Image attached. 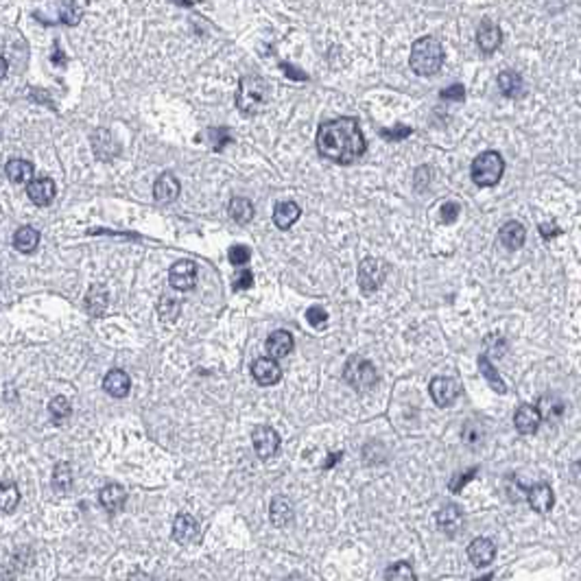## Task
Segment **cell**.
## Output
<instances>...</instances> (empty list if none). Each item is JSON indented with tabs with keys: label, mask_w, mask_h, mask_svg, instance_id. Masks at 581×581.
Wrapping results in <instances>:
<instances>
[{
	"label": "cell",
	"mask_w": 581,
	"mask_h": 581,
	"mask_svg": "<svg viewBox=\"0 0 581 581\" xmlns=\"http://www.w3.org/2000/svg\"><path fill=\"white\" fill-rule=\"evenodd\" d=\"M367 149L358 123L350 116H341L334 120H326L317 131V151L330 162L352 164Z\"/></svg>",
	"instance_id": "6da1fadb"
},
{
	"label": "cell",
	"mask_w": 581,
	"mask_h": 581,
	"mask_svg": "<svg viewBox=\"0 0 581 581\" xmlns=\"http://www.w3.org/2000/svg\"><path fill=\"white\" fill-rule=\"evenodd\" d=\"M236 105L245 116H254L265 112L269 105V86L263 77L247 74L240 79L236 92Z\"/></svg>",
	"instance_id": "7a4b0ae2"
},
{
	"label": "cell",
	"mask_w": 581,
	"mask_h": 581,
	"mask_svg": "<svg viewBox=\"0 0 581 581\" xmlns=\"http://www.w3.org/2000/svg\"><path fill=\"white\" fill-rule=\"evenodd\" d=\"M411 70L419 77H431L439 72L444 64V48L435 37H419L411 46Z\"/></svg>",
	"instance_id": "3957f363"
},
{
	"label": "cell",
	"mask_w": 581,
	"mask_h": 581,
	"mask_svg": "<svg viewBox=\"0 0 581 581\" xmlns=\"http://www.w3.org/2000/svg\"><path fill=\"white\" fill-rule=\"evenodd\" d=\"M503 173H505V162L498 151H483L481 155H476L472 162V169H470L472 182L478 188L496 186L500 182V177H503Z\"/></svg>",
	"instance_id": "277c9868"
},
{
	"label": "cell",
	"mask_w": 581,
	"mask_h": 581,
	"mask_svg": "<svg viewBox=\"0 0 581 581\" xmlns=\"http://www.w3.org/2000/svg\"><path fill=\"white\" fill-rule=\"evenodd\" d=\"M344 378L346 383L358 391H367L376 385L378 380V374H376V367L370 363L367 358H360V356H352L348 360V365L344 370Z\"/></svg>",
	"instance_id": "5b68a950"
},
{
	"label": "cell",
	"mask_w": 581,
	"mask_h": 581,
	"mask_svg": "<svg viewBox=\"0 0 581 581\" xmlns=\"http://www.w3.org/2000/svg\"><path fill=\"white\" fill-rule=\"evenodd\" d=\"M387 278V265L378 258H365L358 267V285L363 293H374Z\"/></svg>",
	"instance_id": "8992f818"
},
{
	"label": "cell",
	"mask_w": 581,
	"mask_h": 581,
	"mask_svg": "<svg viewBox=\"0 0 581 581\" xmlns=\"http://www.w3.org/2000/svg\"><path fill=\"white\" fill-rule=\"evenodd\" d=\"M252 442H254V450L260 459H271L275 457L278 448H280V435L271 429V426H265L260 424L252 431Z\"/></svg>",
	"instance_id": "52a82bcc"
},
{
	"label": "cell",
	"mask_w": 581,
	"mask_h": 581,
	"mask_svg": "<svg viewBox=\"0 0 581 581\" xmlns=\"http://www.w3.org/2000/svg\"><path fill=\"white\" fill-rule=\"evenodd\" d=\"M429 389H431V398L435 400L437 407H450L459 398V383L455 378H448V376L433 378Z\"/></svg>",
	"instance_id": "ba28073f"
},
{
	"label": "cell",
	"mask_w": 581,
	"mask_h": 581,
	"mask_svg": "<svg viewBox=\"0 0 581 581\" xmlns=\"http://www.w3.org/2000/svg\"><path fill=\"white\" fill-rule=\"evenodd\" d=\"M169 282L177 291H190L197 285V265L192 260H179L169 271Z\"/></svg>",
	"instance_id": "9c48e42d"
},
{
	"label": "cell",
	"mask_w": 581,
	"mask_h": 581,
	"mask_svg": "<svg viewBox=\"0 0 581 581\" xmlns=\"http://www.w3.org/2000/svg\"><path fill=\"white\" fill-rule=\"evenodd\" d=\"M252 376L256 378L258 385L269 387V385L280 383V378H282V367L278 365V360H273V358H269V356H263V358L254 360V365H252Z\"/></svg>",
	"instance_id": "30bf717a"
},
{
	"label": "cell",
	"mask_w": 581,
	"mask_h": 581,
	"mask_svg": "<svg viewBox=\"0 0 581 581\" xmlns=\"http://www.w3.org/2000/svg\"><path fill=\"white\" fill-rule=\"evenodd\" d=\"M199 537V523L190 514H179L173 523V540L177 544H192Z\"/></svg>",
	"instance_id": "8fae6325"
},
{
	"label": "cell",
	"mask_w": 581,
	"mask_h": 581,
	"mask_svg": "<svg viewBox=\"0 0 581 581\" xmlns=\"http://www.w3.org/2000/svg\"><path fill=\"white\" fill-rule=\"evenodd\" d=\"M468 557H470V562L478 568H483L488 564L494 562V557H496V547L492 540L488 537H474L470 547H468Z\"/></svg>",
	"instance_id": "7c38bea8"
},
{
	"label": "cell",
	"mask_w": 581,
	"mask_h": 581,
	"mask_svg": "<svg viewBox=\"0 0 581 581\" xmlns=\"http://www.w3.org/2000/svg\"><path fill=\"white\" fill-rule=\"evenodd\" d=\"M265 348H267L269 358H273V360H278V358H285V356H287V354H291V352H293V348H295L293 334H291V332H287V330H275V332H271V334H269Z\"/></svg>",
	"instance_id": "4fadbf2b"
},
{
	"label": "cell",
	"mask_w": 581,
	"mask_h": 581,
	"mask_svg": "<svg viewBox=\"0 0 581 581\" xmlns=\"http://www.w3.org/2000/svg\"><path fill=\"white\" fill-rule=\"evenodd\" d=\"M540 422H542L540 411H537V407H531V405L518 407V411L514 415V426H516L518 433H523V435H533L540 429Z\"/></svg>",
	"instance_id": "5bb4252c"
},
{
	"label": "cell",
	"mask_w": 581,
	"mask_h": 581,
	"mask_svg": "<svg viewBox=\"0 0 581 581\" xmlns=\"http://www.w3.org/2000/svg\"><path fill=\"white\" fill-rule=\"evenodd\" d=\"M476 42H478V48L483 53H494L500 44H503V33H500L498 25L490 22V20H483L478 27V33H476Z\"/></svg>",
	"instance_id": "9a60e30c"
},
{
	"label": "cell",
	"mask_w": 581,
	"mask_h": 581,
	"mask_svg": "<svg viewBox=\"0 0 581 581\" xmlns=\"http://www.w3.org/2000/svg\"><path fill=\"white\" fill-rule=\"evenodd\" d=\"M179 190H182V186H179L177 177H175L173 173L159 175L157 182H155V186H153L155 202H157V204H171V202H175V199L179 197Z\"/></svg>",
	"instance_id": "2e32d148"
},
{
	"label": "cell",
	"mask_w": 581,
	"mask_h": 581,
	"mask_svg": "<svg viewBox=\"0 0 581 581\" xmlns=\"http://www.w3.org/2000/svg\"><path fill=\"white\" fill-rule=\"evenodd\" d=\"M27 195H29V199H31L35 206H48L53 202V197H55L53 179H48V177L31 179L29 186H27Z\"/></svg>",
	"instance_id": "e0dca14e"
},
{
	"label": "cell",
	"mask_w": 581,
	"mask_h": 581,
	"mask_svg": "<svg viewBox=\"0 0 581 581\" xmlns=\"http://www.w3.org/2000/svg\"><path fill=\"white\" fill-rule=\"evenodd\" d=\"M527 494H529L527 500H529L531 509L537 511V514H549L555 505V494L547 483H540V485L531 488Z\"/></svg>",
	"instance_id": "ac0fdd59"
},
{
	"label": "cell",
	"mask_w": 581,
	"mask_h": 581,
	"mask_svg": "<svg viewBox=\"0 0 581 581\" xmlns=\"http://www.w3.org/2000/svg\"><path fill=\"white\" fill-rule=\"evenodd\" d=\"M103 389L112 398H125L129 393V389H131V380H129L127 372H123V370L107 372V376L103 378Z\"/></svg>",
	"instance_id": "d6986e66"
},
{
	"label": "cell",
	"mask_w": 581,
	"mask_h": 581,
	"mask_svg": "<svg viewBox=\"0 0 581 581\" xmlns=\"http://www.w3.org/2000/svg\"><path fill=\"white\" fill-rule=\"evenodd\" d=\"M98 500H101V505L110 511V514H116L125 507V500H127V494L123 490V485L118 483H110L105 485L101 492H98Z\"/></svg>",
	"instance_id": "ffe728a7"
},
{
	"label": "cell",
	"mask_w": 581,
	"mask_h": 581,
	"mask_svg": "<svg viewBox=\"0 0 581 581\" xmlns=\"http://www.w3.org/2000/svg\"><path fill=\"white\" fill-rule=\"evenodd\" d=\"M299 214H302V208L295 202H280L273 208V223L278 230H289L299 218Z\"/></svg>",
	"instance_id": "44dd1931"
},
{
	"label": "cell",
	"mask_w": 581,
	"mask_h": 581,
	"mask_svg": "<svg viewBox=\"0 0 581 581\" xmlns=\"http://www.w3.org/2000/svg\"><path fill=\"white\" fill-rule=\"evenodd\" d=\"M269 516H271V523L280 529H285L293 523V505L291 500L285 498V496H275L271 500V509H269Z\"/></svg>",
	"instance_id": "7402d4cb"
},
{
	"label": "cell",
	"mask_w": 581,
	"mask_h": 581,
	"mask_svg": "<svg viewBox=\"0 0 581 581\" xmlns=\"http://www.w3.org/2000/svg\"><path fill=\"white\" fill-rule=\"evenodd\" d=\"M462 520H464L462 507L455 505V503H448V505H444L442 509L437 511V525H439V529L446 531L448 535H452L459 529Z\"/></svg>",
	"instance_id": "603a6c76"
},
{
	"label": "cell",
	"mask_w": 581,
	"mask_h": 581,
	"mask_svg": "<svg viewBox=\"0 0 581 581\" xmlns=\"http://www.w3.org/2000/svg\"><path fill=\"white\" fill-rule=\"evenodd\" d=\"M525 228L520 226L518 221H507L503 228H500L498 232V238H500V243H503L507 249H520L525 245Z\"/></svg>",
	"instance_id": "cb8c5ba5"
},
{
	"label": "cell",
	"mask_w": 581,
	"mask_h": 581,
	"mask_svg": "<svg viewBox=\"0 0 581 581\" xmlns=\"http://www.w3.org/2000/svg\"><path fill=\"white\" fill-rule=\"evenodd\" d=\"M107 304H110V295H107V289L101 287V285H94L90 287L88 295H86V308L92 317H101L105 311H107Z\"/></svg>",
	"instance_id": "d4e9b609"
},
{
	"label": "cell",
	"mask_w": 581,
	"mask_h": 581,
	"mask_svg": "<svg viewBox=\"0 0 581 581\" xmlns=\"http://www.w3.org/2000/svg\"><path fill=\"white\" fill-rule=\"evenodd\" d=\"M92 149H94V153L101 157V159H112L118 153V145H116L114 136L110 131H105V129L94 131V136H92Z\"/></svg>",
	"instance_id": "484cf974"
},
{
	"label": "cell",
	"mask_w": 581,
	"mask_h": 581,
	"mask_svg": "<svg viewBox=\"0 0 581 581\" xmlns=\"http://www.w3.org/2000/svg\"><path fill=\"white\" fill-rule=\"evenodd\" d=\"M13 245H15L18 252H22V254L35 252V247L39 245V232L31 226H22L13 234Z\"/></svg>",
	"instance_id": "4316f807"
},
{
	"label": "cell",
	"mask_w": 581,
	"mask_h": 581,
	"mask_svg": "<svg viewBox=\"0 0 581 581\" xmlns=\"http://www.w3.org/2000/svg\"><path fill=\"white\" fill-rule=\"evenodd\" d=\"M498 88L507 98H520L523 96V77L514 70H505L498 74Z\"/></svg>",
	"instance_id": "83f0119b"
},
{
	"label": "cell",
	"mask_w": 581,
	"mask_h": 581,
	"mask_svg": "<svg viewBox=\"0 0 581 581\" xmlns=\"http://www.w3.org/2000/svg\"><path fill=\"white\" fill-rule=\"evenodd\" d=\"M11 184H27L33 179V164L27 159H11L5 169Z\"/></svg>",
	"instance_id": "f1b7e54d"
},
{
	"label": "cell",
	"mask_w": 581,
	"mask_h": 581,
	"mask_svg": "<svg viewBox=\"0 0 581 581\" xmlns=\"http://www.w3.org/2000/svg\"><path fill=\"white\" fill-rule=\"evenodd\" d=\"M230 216L234 218L236 223H240V226L249 223L252 218H254V206H252L249 199L234 197L232 202H230Z\"/></svg>",
	"instance_id": "f546056e"
},
{
	"label": "cell",
	"mask_w": 581,
	"mask_h": 581,
	"mask_svg": "<svg viewBox=\"0 0 581 581\" xmlns=\"http://www.w3.org/2000/svg\"><path fill=\"white\" fill-rule=\"evenodd\" d=\"M478 370H481V374L485 376L488 383L492 385V389H496L498 393H505V391H507V387H505V383H503V378H500V374H498V372L494 370V365L490 363L488 354H481V356H478Z\"/></svg>",
	"instance_id": "4dcf8cb0"
},
{
	"label": "cell",
	"mask_w": 581,
	"mask_h": 581,
	"mask_svg": "<svg viewBox=\"0 0 581 581\" xmlns=\"http://www.w3.org/2000/svg\"><path fill=\"white\" fill-rule=\"evenodd\" d=\"M566 405L559 400L557 396H544L542 400H540V417H547V419H555V417H562Z\"/></svg>",
	"instance_id": "1f68e13d"
},
{
	"label": "cell",
	"mask_w": 581,
	"mask_h": 581,
	"mask_svg": "<svg viewBox=\"0 0 581 581\" xmlns=\"http://www.w3.org/2000/svg\"><path fill=\"white\" fill-rule=\"evenodd\" d=\"M20 503V492L18 485H13L11 481L0 483V511H13Z\"/></svg>",
	"instance_id": "d6a6232c"
},
{
	"label": "cell",
	"mask_w": 581,
	"mask_h": 581,
	"mask_svg": "<svg viewBox=\"0 0 581 581\" xmlns=\"http://www.w3.org/2000/svg\"><path fill=\"white\" fill-rule=\"evenodd\" d=\"M48 413H51V417H53L55 424H62L64 419L72 413V407H70V403H68V398H64V396H55V398L51 400V405H48Z\"/></svg>",
	"instance_id": "836d02e7"
},
{
	"label": "cell",
	"mask_w": 581,
	"mask_h": 581,
	"mask_svg": "<svg viewBox=\"0 0 581 581\" xmlns=\"http://www.w3.org/2000/svg\"><path fill=\"white\" fill-rule=\"evenodd\" d=\"M53 485H55V490H59V492H66V490L72 485V470H70V466H68L66 462H62V464L55 466V472H53Z\"/></svg>",
	"instance_id": "e575fe53"
},
{
	"label": "cell",
	"mask_w": 581,
	"mask_h": 581,
	"mask_svg": "<svg viewBox=\"0 0 581 581\" xmlns=\"http://www.w3.org/2000/svg\"><path fill=\"white\" fill-rule=\"evenodd\" d=\"M385 577H387V581H417L411 564H407V562H398V564L389 566Z\"/></svg>",
	"instance_id": "d590c367"
},
{
	"label": "cell",
	"mask_w": 581,
	"mask_h": 581,
	"mask_svg": "<svg viewBox=\"0 0 581 581\" xmlns=\"http://www.w3.org/2000/svg\"><path fill=\"white\" fill-rule=\"evenodd\" d=\"M179 311H182V306H179V302L171 295H164L157 304V313H159V317L164 319V322H175Z\"/></svg>",
	"instance_id": "8d00e7d4"
},
{
	"label": "cell",
	"mask_w": 581,
	"mask_h": 581,
	"mask_svg": "<svg viewBox=\"0 0 581 581\" xmlns=\"http://www.w3.org/2000/svg\"><path fill=\"white\" fill-rule=\"evenodd\" d=\"M228 258H230L232 265L240 267V265H247V263H249L252 252H249V247H245V245H234V247H230Z\"/></svg>",
	"instance_id": "74e56055"
},
{
	"label": "cell",
	"mask_w": 581,
	"mask_h": 581,
	"mask_svg": "<svg viewBox=\"0 0 581 581\" xmlns=\"http://www.w3.org/2000/svg\"><path fill=\"white\" fill-rule=\"evenodd\" d=\"M306 319H308L311 326L322 328V326H326V322H328V313H326L322 306H311V308L306 311Z\"/></svg>",
	"instance_id": "f35d334b"
},
{
	"label": "cell",
	"mask_w": 581,
	"mask_h": 581,
	"mask_svg": "<svg viewBox=\"0 0 581 581\" xmlns=\"http://www.w3.org/2000/svg\"><path fill=\"white\" fill-rule=\"evenodd\" d=\"M485 350H488V354H496V358H498V356H503L507 352V344H505V339L490 334L485 339Z\"/></svg>",
	"instance_id": "ab89813d"
},
{
	"label": "cell",
	"mask_w": 581,
	"mask_h": 581,
	"mask_svg": "<svg viewBox=\"0 0 581 581\" xmlns=\"http://www.w3.org/2000/svg\"><path fill=\"white\" fill-rule=\"evenodd\" d=\"M79 20H81V9H79L72 0L70 3H66L64 7H62V22L64 25H77Z\"/></svg>",
	"instance_id": "60d3db41"
},
{
	"label": "cell",
	"mask_w": 581,
	"mask_h": 581,
	"mask_svg": "<svg viewBox=\"0 0 581 581\" xmlns=\"http://www.w3.org/2000/svg\"><path fill=\"white\" fill-rule=\"evenodd\" d=\"M413 133L411 127H405V125H398L393 129H380V136L387 138V140H405Z\"/></svg>",
	"instance_id": "b9f144b4"
},
{
	"label": "cell",
	"mask_w": 581,
	"mask_h": 581,
	"mask_svg": "<svg viewBox=\"0 0 581 581\" xmlns=\"http://www.w3.org/2000/svg\"><path fill=\"white\" fill-rule=\"evenodd\" d=\"M459 212H462V206L455 204V202H446V204L442 206V221L448 223V226H452V223L457 221Z\"/></svg>",
	"instance_id": "7bdbcfd3"
},
{
	"label": "cell",
	"mask_w": 581,
	"mask_h": 581,
	"mask_svg": "<svg viewBox=\"0 0 581 581\" xmlns=\"http://www.w3.org/2000/svg\"><path fill=\"white\" fill-rule=\"evenodd\" d=\"M444 98V101H464V96H466V90L462 84H455L446 90H442V94H439Z\"/></svg>",
	"instance_id": "ee69618b"
},
{
	"label": "cell",
	"mask_w": 581,
	"mask_h": 581,
	"mask_svg": "<svg viewBox=\"0 0 581 581\" xmlns=\"http://www.w3.org/2000/svg\"><path fill=\"white\" fill-rule=\"evenodd\" d=\"M481 426H476L474 422H468L466 424V429H464V439L466 442L470 444V446H474V444H481Z\"/></svg>",
	"instance_id": "f6af8a7d"
},
{
	"label": "cell",
	"mask_w": 581,
	"mask_h": 581,
	"mask_svg": "<svg viewBox=\"0 0 581 581\" xmlns=\"http://www.w3.org/2000/svg\"><path fill=\"white\" fill-rule=\"evenodd\" d=\"M429 184H431V169L429 167H419L417 173H415V190L422 192Z\"/></svg>",
	"instance_id": "bcb514c9"
},
{
	"label": "cell",
	"mask_w": 581,
	"mask_h": 581,
	"mask_svg": "<svg viewBox=\"0 0 581 581\" xmlns=\"http://www.w3.org/2000/svg\"><path fill=\"white\" fill-rule=\"evenodd\" d=\"M252 285H254V273L245 269V271H240V273L236 275V280H234L232 287H234L236 291H245V289H249Z\"/></svg>",
	"instance_id": "7dc6e473"
},
{
	"label": "cell",
	"mask_w": 581,
	"mask_h": 581,
	"mask_svg": "<svg viewBox=\"0 0 581 581\" xmlns=\"http://www.w3.org/2000/svg\"><path fill=\"white\" fill-rule=\"evenodd\" d=\"M474 474H476V468H472V470H470V472H466V474H457V476H455V481L450 483V490H452V492H459V490H462V488L468 483V481H470Z\"/></svg>",
	"instance_id": "c3c4849f"
},
{
	"label": "cell",
	"mask_w": 581,
	"mask_h": 581,
	"mask_svg": "<svg viewBox=\"0 0 581 581\" xmlns=\"http://www.w3.org/2000/svg\"><path fill=\"white\" fill-rule=\"evenodd\" d=\"M282 70H285V74L287 77H291V79H295V81H306V72H302V70H297L295 66H291V64H282Z\"/></svg>",
	"instance_id": "681fc988"
},
{
	"label": "cell",
	"mask_w": 581,
	"mask_h": 581,
	"mask_svg": "<svg viewBox=\"0 0 581 581\" xmlns=\"http://www.w3.org/2000/svg\"><path fill=\"white\" fill-rule=\"evenodd\" d=\"M540 234H542L544 238H553V236H557V234H562V230H559V228L551 221V223H542V226H540Z\"/></svg>",
	"instance_id": "f907efd6"
},
{
	"label": "cell",
	"mask_w": 581,
	"mask_h": 581,
	"mask_svg": "<svg viewBox=\"0 0 581 581\" xmlns=\"http://www.w3.org/2000/svg\"><path fill=\"white\" fill-rule=\"evenodd\" d=\"M127 581H151V577L147 573H143V570H133Z\"/></svg>",
	"instance_id": "816d5d0a"
},
{
	"label": "cell",
	"mask_w": 581,
	"mask_h": 581,
	"mask_svg": "<svg viewBox=\"0 0 581 581\" xmlns=\"http://www.w3.org/2000/svg\"><path fill=\"white\" fill-rule=\"evenodd\" d=\"M7 59L5 57H0V79H5V74H7Z\"/></svg>",
	"instance_id": "f5cc1de1"
},
{
	"label": "cell",
	"mask_w": 581,
	"mask_h": 581,
	"mask_svg": "<svg viewBox=\"0 0 581 581\" xmlns=\"http://www.w3.org/2000/svg\"><path fill=\"white\" fill-rule=\"evenodd\" d=\"M328 459H330V462H328V464H326L324 468H330L332 464H337V462H339V459H341V452H339V455H330Z\"/></svg>",
	"instance_id": "db71d44e"
},
{
	"label": "cell",
	"mask_w": 581,
	"mask_h": 581,
	"mask_svg": "<svg viewBox=\"0 0 581 581\" xmlns=\"http://www.w3.org/2000/svg\"><path fill=\"white\" fill-rule=\"evenodd\" d=\"M285 581H304V577L302 575H297V573H293L291 577H287Z\"/></svg>",
	"instance_id": "11a10c76"
}]
</instances>
